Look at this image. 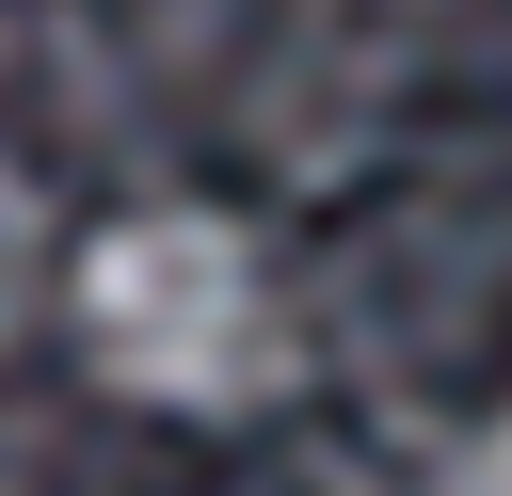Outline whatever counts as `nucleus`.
<instances>
[{
	"mask_svg": "<svg viewBox=\"0 0 512 496\" xmlns=\"http://www.w3.org/2000/svg\"><path fill=\"white\" fill-rule=\"evenodd\" d=\"M448 496H512V416H496V432H464V448H448Z\"/></svg>",
	"mask_w": 512,
	"mask_h": 496,
	"instance_id": "7ed1b4c3",
	"label": "nucleus"
},
{
	"mask_svg": "<svg viewBox=\"0 0 512 496\" xmlns=\"http://www.w3.org/2000/svg\"><path fill=\"white\" fill-rule=\"evenodd\" d=\"M48 272H64V240H48V208H32V176H0V336H32V304H48Z\"/></svg>",
	"mask_w": 512,
	"mask_h": 496,
	"instance_id": "f03ea898",
	"label": "nucleus"
},
{
	"mask_svg": "<svg viewBox=\"0 0 512 496\" xmlns=\"http://www.w3.org/2000/svg\"><path fill=\"white\" fill-rule=\"evenodd\" d=\"M48 288L80 368L144 416H256L288 384V288L224 208H112Z\"/></svg>",
	"mask_w": 512,
	"mask_h": 496,
	"instance_id": "f257e3e1",
	"label": "nucleus"
}]
</instances>
